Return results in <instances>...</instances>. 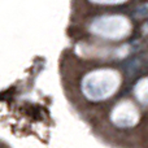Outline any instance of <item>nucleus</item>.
<instances>
[{
    "instance_id": "nucleus-3",
    "label": "nucleus",
    "mask_w": 148,
    "mask_h": 148,
    "mask_svg": "<svg viewBox=\"0 0 148 148\" xmlns=\"http://www.w3.org/2000/svg\"><path fill=\"white\" fill-rule=\"evenodd\" d=\"M140 118L139 110L135 105L129 100L120 101L112 110L110 120L118 127H131L136 125Z\"/></svg>"
},
{
    "instance_id": "nucleus-1",
    "label": "nucleus",
    "mask_w": 148,
    "mask_h": 148,
    "mask_svg": "<svg viewBox=\"0 0 148 148\" xmlns=\"http://www.w3.org/2000/svg\"><path fill=\"white\" fill-rule=\"evenodd\" d=\"M121 74L113 69H97L87 74L82 81V92L91 101L107 100L121 86Z\"/></svg>"
},
{
    "instance_id": "nucleus-4",
    "label": "nucleus",
    "mask_w": 148,
    "mask_h": 148,
    "mask_svg": "<svg viewBox=\"0 0 148 148\" xmlns=\"http://www.w3.org/2000/svg\"><path fill=\"white\" fill-rule=\"evenodd\" d=\"M135 97L144 105H148V78H142L134 88Z\"/></svg>"
},
{
    "instance_id": "nucleus-2",
    "label": "nucleus",
    "mask_w": 148,
    "mask_h": 148,
    "mask_svg": "<svg viewBox=\"0 0 148 148\" xmlns=\"http://www.w3.org/2000/svg\"><path fill=\"white\" fill-rule=\"evenodd\" d=\"M131 29L133 25L130 20L120 14L97 17L91 23V31L95 35L110 40H120L126 38L131 33Z\"/></svg>"
},
{
    "instance_id": "nucleus-5",
    "label": "nucleus",
    "mask_w": 148,
    "mask_h": 148,
    "mask_svg": "<svg viewBox=\"0 0 148 148\" xmlns=\"http://www.w3.org/2000/svg\"><path fill=\"white\" fill-rule=\"evenodd\" d=\"M95 4H101V5H117V4H122L126 0H91Z\"/></svg>"
}]
</instances>
